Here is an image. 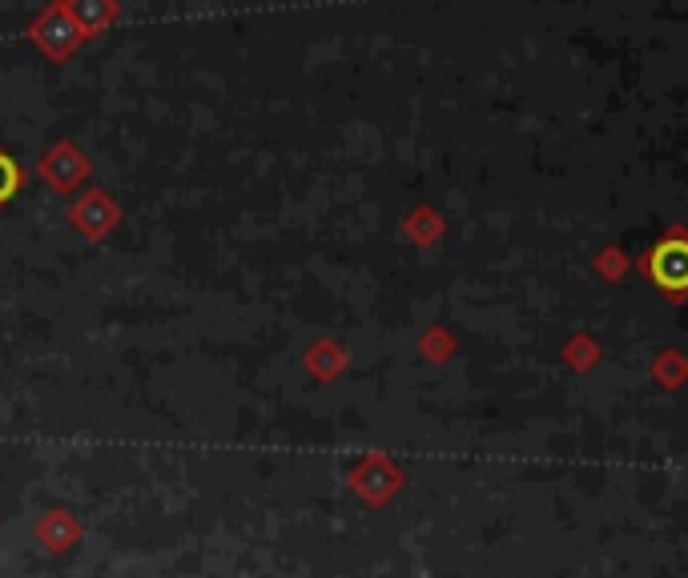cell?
<instances>
[{"instance_id":"obj_2","label":"cell","mask_w":688,"mask_h":578,"mask_svg":"<svg viewBox=\"0 0 688 578\" xmlns=\"http://www.w3.org/2000/svg\"><path fill=\"white\" fill-rule=\"evenodd\" d=\"M21 189V165L9 153H0V201H9Z\"/></svg>"},{"instance_id":"obj_1","label":"cell","mask_w":688,"mask_h":578,"mask_svg":"<svg viewBox=\"0 0 688 578\" xmlns=\"http://www.w3.org/2000/svg\"><path fill=\"white\" fill-rule=\"evenodd\" d=\"M649 273L664 294H688V237L668 234L664 241H656L649 253Z\"/></svg>"}]
</instances>
